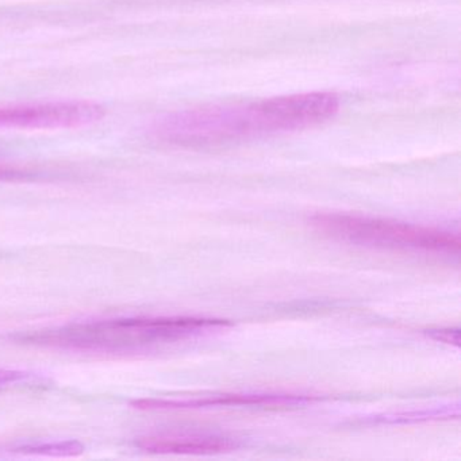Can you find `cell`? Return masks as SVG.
Masks as SVG:
<instances>
[{"mask_svg":"<svg viewBox=\"0 0 461 461\" xmlns=\"http://www.w3.org/2000/svg\"><path fill=\"white\" fill-rule=\"evenodd\" d=\"M339 106L336 94L306 93L255 104L201 107L161 115L153 121L150 133L169 144H226L304 131L333 118Z\"/></svg>","mask_w":461,"mask_h":461,"instance_id":"obj_1","label":"cell"},{"mask_svg":"<svg viewBox=\"0 0 461 461\" xmlns=\"http://www.w3.org/2000/svg\"><path fill=\"white\" fill-rule=\"evenodd\" d=\"M309 222L326 236L363 247L447 255H458L461 249L460 234L428 226L337 212L312 215Z\"/></svg>","mask_w":461,"mask_h":461,"instance_id":"obj_3","label":"cell"},{"mask_svg":"<svg viewBox=\"0 0 461 461\" xmlns=\"http://www.w3.org/2000/svg\"><path fill=\"white\" fill-rule=\"evenodd\" d=\"M136 447L158 455H212L240 447L234 439L209 434H153L137 439Z\"/></svg>","mask_w":461,"mask_h":461,"instance_id":"obj_6","label":"cell"},{"mask_svg":"<svg viewBox=\"0 0 461 461\" xmlns=\"http://www.w3.org/2000/svg\"><path fill=\"white\" fill-rule=\"evenodd\" d=\"M230 326L196 317L120 318L74 323L21 337L25 344L90 355L133 356L204 330Z\"/></svg>","mask_w":461,"mask_h":461,"instance_id":"obj_2","label":"cell"},{"mask_svg":"<svg viewBox=\"0 0 461 461\" xmlns=\"http://www.w3.org/2000/svg\"><path fill=\"white\" fill-rule=\"evenodd\" d=\"M85 447L79 441H52L40 444L25 445L18 447L15 452L23 455L50 456V457H69L82 455Z\"/></svg>","mask_w":461,"mask_h":461,"instance_id":"obj_7","label":"cell"},{"mask_svg":"<svg viewBox=\"0 0 461 461\" xmlns=\"http://www.w3.org/2000/svg\"><path fill=\"white\" fill-rule=\"evenodd\" d=\"M312 396L277 395V393H231V395L204 396L195 399H137L131 406L144 411L166 410H195L217 406H253V404H285L314 401Z\"/></svg>","mask_w":461,"mask_h":461,"instance_id":"obj_5","label":"cell"},{"mask_svg":"<svg viewBox=\"0 0 461 461\" xmlns=\"http://www.w3.org/2000/svg\"><path fill=\"white\" fill-rule=\"evenodd\" d=\"M106 109L91 101L36 102L0 106V129H77L104 120Z\"/></svg>","mask_w":461,"mask_h":461,"instance_id":"obj_4","label":"cell"},{"mask_svg":"<svg viewBox=\"0 0 461 461\" xmlns=\"http://www.w3.org/2000/svg\"><path fill=\"white\" fill-rule=\"evenodd\" d=\"M431 336L438 341L456 345V347H458V342H460V333L457 330H437L433 331Z\"/></svg>","mask_w":461,"mask_h":461,"instance_id":"obj_9","label":"cell"},{"mask_svg":"<svg viewBox=\"0 0 461 461\" xmlns=\"http://www.w3.org/2000/svg\"><path fill=\"white\" fill-rule=\"evenodd\" d=\"M28 379H31V375H29L28 372L0 368V393L5 390H9L13 385L26 382Z\"/></svg>","mask_w":461,"mask_h":461,"instance_id":"obj_8","label":"cell"}]
</instances>
